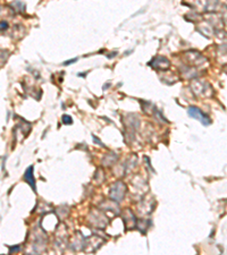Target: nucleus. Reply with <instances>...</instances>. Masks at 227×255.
Segmentation results:
<instances>
[{"instance_id":"nucleus-3","label":"nucleus","mask_w":227,"mask_h":255,"mask_svg":"<svg viewBox=\"0 0 227 255\" xmlns=\"http://www.w3.org/2000/svg\"><path fill=\"white\" fill-rule=\"evenodd\" d=\"M62 122H65V124H72V119H71V117L69 116H64L62 117Z\"/></svg>"},{"instance_id":"nucleus-2","label":"nucleus","mask_w":227,"mask_h":255,"mask_svg":"<svg viewBox=\"0 0 227 255\" xmlns=\"http://www.w3.org/2000/svg\"><path fill=\"white\" fill-rule=\"evenodd\" d=\"M24 179L26 182H28L31 186H32V188H33V191L35 192V182H34V177H33V166H31V167H28L26 171H25V175H24Z\"/></svg>"},{"instance_id":"nucleus-1","label":"nucleus","mask_w":227,"mask_h":255,"mask_svg":"<svg viewBox=\"0 0 227 255\" xmlns=\"http://www.w3.org/2000/svg\"><path fill=\"white\" fill-rule=\"evenodd\" d=\"M187 112H189V115L191 116L192 118H194V119H196V120H199V122H201L203 125H205V126H208V125H210V118L208 117V116H205L204 113H203L201 110L199 109V108H195V107H190L189 110H187Z\"/></svg>"},{"instance_id":"nucleus-4","label":"nucleus","mask_w":227,"mask_h":255,"mask_svg":"<svg viewBox=\"0 0 227 255\" xmlns=\"http://www.w3.org/2000/svg\"><path fill=\"white\" fill-rule=\"evenodd\" d=\"M76 60H77V59H76V58H75V59H72V60L65 61V62H64V65H71V64H72V62H74V61H76Z\"/></svg>"}]
</instances>
